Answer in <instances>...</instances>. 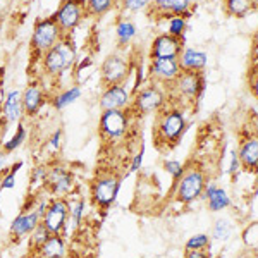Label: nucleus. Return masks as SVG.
Wrapping results in <instances>:
<instances>
[{
  "instance_id": "1",
  "label": "nucleus",
  "mask_w": 258,
  "mask_h": 258,
  "mask_svg": "<svg viewBox=\"0 0 258 258\" xmlns=\"http://www.w3.org/2000/svg\"><path fill=\"white\" fill-rule=\"evenodd\" d=\"M155 127H153V140L160 152H167L177 147L182 135L186 131V114L179 105H165L160 112H157Z\"/></svg>"
},
{
  "instance_id": "18",
  "label": "nucleus",
  "mask_w": 258,
  "mask_h": 258,
  "mask_svg": "<svg viewBox=\"0 0 258 258\" xmlns=\"http://www.w3.org/2000/svg\"><path fill=\"white\" fill-rule=\"evenodd\" d=\"M21 100H23L24 114L28 117H35L45 103V91L40 85H30L21 93Z\"/></svg>"
},
{
  "instance_id": "6",
  "label": "nucleus",
  "mask_w": 258,
  "mask_h": 258,
  "mask_svg": "<svg viewBox=\"0 0 258 258\" xmlns=\"http://www.w3.org/2000/svg\"><path fill=\"white\" fill-rule=\"evenodd\" d=\"M165 105H167V93H165L164 86L152 81L145 88L136 91L135 98H131L129 110L131 114L148 115L160 112Z\"/></svg>"
},
{
  "instance_id": "20",
  "label": "nucleus",
  "mask_w": 258,
  "mask_h": 258,
  "mask_svg": "<svg viewBox=\"0 0 258 258\" xmlns=\"http://www.w3.org/2000/svg\"><path fill=\"white\" fill-rule=\"evenodd\" d=\"M177 62L181 66V71L203 73V69L207 68V53L200 52L197 48H182Z\"/></svg>"
},
{
  "instance_id": "30",
  "label": "nucleus",
  "mask_w": 258,
  "mask_h": 258,
  "mask_svg": "<svg viewBox=\"0 0 258 258\" xmlns=\"http://www.w3.org/2000/svg\"><path fill=\"white\" fill-rule=\"evenodd\" d=\"M85 209H86V202L83 198L76 200L73 205H69V219L73 220L74 229H78L81 226L83 217H85Z\"/></svg>"
},
{
  "instance_id": "37",
  "label": "nucleus",
  "mask_w": 258,
  "mask_h": 258,
  "mask_svg": "<svg viewBox=\"0 0 258 258\" xmlns=\"http://www.w3.org/2000/svg\"><path fill=\"white\" fill-rule=\"evenodd\" d=\"M152 0H124L122 2V9L126 12H138L145 7L150 6Z\"/></svg>"
},
{
  "instance_id": "25",
  "label": "nucleus",
  "mask_w": 258,
  "mask_h": 258,
  "mask_svg": "<svg viewBox=\"0 0 258 258\" xmlns=\"http://www.w3.org/2000/svg\"><path fill=\"white\" fill-rule=\"evenodd\" d=\"M80 97H81V88H80V86H71V88L62 90L60 93L53 98L52 105H53V109H55V110H62V109H66L68 105H71V103L78 102Z\"/></svg>"
},
{
  "instance_id": "9",
  "label": "nucleus",
  "mask_w": 258,
  "mask_h": 258,
  "mask_svg": "<svg viewBox=\"0 0 258 258\" xmlns=\"http://www.w3.org/2000/svg\"><path fill=\"white\" fill-rule=\"evenodd\" d=\"M129 73H131V66L127 57L122 53H110L100 66V81L103 88L112 85H124Z\"/></svg>"
},
{
  "instance_id": "34",
  "label": "nucleus",
  "mask_w": 258,
  "mask_h": 258,
  "mask_svg": "<svg viewBox=\"0 0 258 258\" xmlns=\"http://www.w3.org/2000/svg\"><path fill=\"white\" fill-rule=\"evenodd\" d=\"M164 169L167 170V174H170V177L174 179V182L179 181V177L184 172V165L179 160H165L164 162Z\"/></svg>"
},
{
  "instance_id": "17",
  "label": "nucleus",
  "mask_w": 258,
  "mask_h": 258,
  "mask_svg": "<svg viewBox=\"0 0 258 258\" xmlns=\"http://www.w3.org/2000/svg\"><path fill=\"white\" fill-rule=\"evenodd\" d=\"M41 222V217L38 215V212L35 209L33 210H23L21 214L12 220L11 229H9V236L12 241H19L26 236H30L35 227Z\"/></svg>"
},
{
  "instance_id": "42",
  "label": "nucleus",
  "mask_w": 258,
  "mask_h": 258,
  "mask_svg": "<svg viewBox=\"0 0 258 258\" xmlns=\"http://www.w3.org/2000/svg\"><path fill=\"white\" fill-rule=\"evenodd\" d=\"M238 165H239V157H238V153H232V160H231V174H234V172H236V169H238Z\"/></svg>"
},
{
  "instance_id": "33",
  "label": "nucleus",
  "mask_w": 258,
  "mask_h": 258,
  "mask_svg": "<svg viewBox=\"0 0 258 258\" xmlns=\"http://www.w3.org/2000/svg\"><path fill=\"white\" fill-rule=\"evenodd\" d=\"M186 31V18L184 16H172L169 18V35L182 38Z\"/></svg>"
},
{
  "instance_id": "15",
  "label": "nucleus",
  "mask_w": 258,
  "mask_h": 258,
  "mask_svg": "<svg viewBox=\"0 0 258 258\" xmlns=\"http://www.w3.org/2000/svg\"><path fill=\"white\" fill-rule=\"evenodd\" d=\"M131 105V93L126 85H112L103 88L100 95V109L102 110H126Z\"/></svg>"
},
{
  "instance_id": "35",
  "label": "nucleus",
  "mask_w": 258,
  "mask_h": 258,
  "mask_svg": "<svg viewBox=\"0 0 258 258\" xmlns=\"http://www.w3.org/2000/svg\"><path fill=\"white\" fill-rule=\"evenodd\" d=\"M210 244V238L207 234H197L188 239L186 249H207Z\"/></svg>"
},
{
  "instance_id": "11",
  "label": "nucleus",
  "mask_w": 258,
  "mask_h": 258,
  "mask_svg": "<svg viewBox=\"0 0 258 258\" xmlns=\"http://www.w3.org/2000/svg\"><path fill=\"white\" fill-rule=\"evenodd\" d=\"M55 21L64 35H69L81 24L86 18V2L85 0H64L59 11L55 12Z\"/></svg>"
},
{
  "instance_id": "8",
  "label": "nucleus",
  "mask_w": 258,
  "mask_h": 258,
  "mask_svg": "<svg viewBox=\"0 0 258 258\" xmlns=\"http://www.w3.org/2000/svg\"><path fill=\"white\" fill-rule=\"evenodd\" d=\"M207 188V177L202 169H184L182 176L176 182V195L174 198L179 203H191L198 200Z\"/></svg>"
},
{
  "instance_id": "26",
  "label": "nucleus",
  "mask_w": 258,
  "mask_h": 258,
  "mask_svg": "<svg viewBox=\"0 0 258 258\" xmlns=\"http://www.w3.org/2000/svg\"><path fill=\"white\" fill-rule=\"evenodd\" d=\"M115 4L117 0H86V18H102Z\"/></svg>"
},
{
  "instance_id": "2",
  "label": "nucleus",
  "mask_w": 258,
  "mask_h": 258,
  "mask_svg": "<svg viewBox=\"0 0 258 258\" xmlns=\"http://www.w3.org/2000/svg\"><path fill=\"white\" fill-rule=\"evenodd\" d=\"M120 182H122V174L117 170L100 169L95 172L93 179L90 181V198L100 214L105 215L115 203L120 191Z\"/></svg>"
},
{
  "instance_id": "5",
  "label": "nucleus",
  "mask_w": 258,
  "mask_h": 258,
  "mask_svg": "<svg viewBox=\"0 0 258 258\" xmlns=\"http://www.w3.org/2000/svg\"><path fill=\"white\" fill-rule=\"evenodd\" d=\"M131 127V110H102L98 135L103 143H115L127 135Z\"/></svg>"
},
{
  "instance_id": "24",
  "label": "nucleus",
  "mask_w": 258,
  "mask_h": 258,
  "mask_svg": "<svg viewBox=\"0 0 258 258\" xmlns=\"http://www.w3.org/2000/svg\"><path fill=\"white\" fill-rule=\"evenodd\" d=\"M136 33V24L133 23V21L129 19H120L117 23V26H115V36H117V45L120 48L127 47L129 43H131L133 40H135Z\"/></svg>"
},
{
  "instance_id": "32",
  "label": "nucleus",
  "mask_w": 258,
  "mask_h": 258,
  "mask_svg": "<svg viewBox=\"0 0 258 258\" xmlns=\"http://www.w3.org/2000/svg\"><path fill=\"white\" fill-rule=\"evenodd\" d=\"M232 234V224L229 222L226 219H220L215 222L214 226V232H212V236H214V239H219V241H226L229 239V236Z\"/></svg>"
},
{
  "instance_id": "4",
  "label": "nucleus",
  "mask_w": 258,
  "mask_h": 258,
  "mask_svg": "<svg viewBox=\"0 0 258 258\" xmlns=\"http://www.w3.org/2000/svg\"><path fill=\"white\" fill-rule=\"evenodd\" d=\"M64 36V33L59 28L55 21V16L36 21L35 28H33V35L30 41V50L33 62L40 60L45 52H48L55 43H59Z\"/></svg>"
},
{
  "instance_id": "21",
  "label": "nucleus",
  "mask_w": 258,
  "mask_h": 258,
  "mask_svg": "<svg viewBox=\"0 0 258 258\" xmlns=\"http://www.w3.org/2000/svg\"><path fill=\"white\" fill-rule=\"evenodd\" d=\"M4 117H6L7 122H21V117H23L24 110H23V100H21V91L14 90L9 91L6 102H4L2 107Z\"/></svg>"
},
{
  "instance_id": "14",
  "label": "nucleus",
  "mask_w": 258,
  "mask_h": 258,
  "mask_svg": "<svg viewBox=\"0 0 258 258\" xmlns=\"http://www.w3.org/2000/svg\"><path fill=\"white\" fill-rule=\"evenodd\" d=\"M182 48H184L182 38L164 33L157 36L150 45V59H179Z\"/></svg>"
},
{
  "instance_id": "23",
  "label": "nucleus",
  "mask_w": 258,
  "mask_h": 258,
  "mask_svg": "<svg viewBox=\"0 0 258 258\" xmlns=\"http://www.w3.org/2000/svg\"><path fill=\"white\" fill-rule=\"evenodd\" d=\"M205 198L209 200V209L212 212H220L224 209H227L231 205V200H229L227 193L222 188H217L215 184H209L203 191Z\"/></svg>"
},
{
  "instance_id": "36",
  "label": "nucleus",
  "mask_w": 258,
  "mask_h": 258,
  "mask_svg": "<svg viewBox=\"0 0 258 258\" xmlns=\"http://www.w3.org/2000/svg\"><path fill=\"white\" fill-rule=\"evenodd\" d=\"M47 172H48V167L45 165H36L31 172V184L33 186H45V181H47Z\"/></svg>"
},
{
  "instance_id": "39",
  "label": "nucleus",
  "mask_w": 258,
  "mask_h": 258,
  "mask_svg": "<svg viewBox=\"0 0 258 258\" xmlns=\"http://www.w3.org/2000/svg\"><path fill=\"white\" fill-rule=\"evenodd\" d=\"M60 140H62V129H57L55 133L52 135V138H50L48 141V145H50V148L53 150V152H59L60 150Z\"/></svg>"
},
{
  "instance_id": "43",
  "label": "nucleus",
  "mask_w": 258,
  "mask_h": 258,
  "mask_svg": "<svg viewBox=\"0 0 258 258\" xmlns=\"http://www.w3.org/2000/svg\"><path fill=\"white\" fill-rule=\"evenodd\" d=\"M4 160H6V153H4L2 148H0V169H2V165H4Z\"/></svg>"
},
{
  "instance_id": "38",
  "label": "nucleus",
  "mask_w": 258,
  "mask_h": 258,
  "mask_svg": "<svg viewBox=\"0 0 258 258\" xmlns=\"http://www.w3.org/2000/svg\"><path fill=\"white\" fill-rule=\"evenodd\" d=\"M143 155H145V147L141 145L140 152L136 153L135 157H133V162H131V167H129V172H136V170H140L141 162H143Z\"/></svg>"
},
{
  "instance_id": "44",
  "label": "nucleus",
  "mask_w": 258,
  "mask_h": 258,
  "mask_svg": "<svg viewBox=\"0 0 258 258\" xmlns=\"http://www.w3.org/2000/svg\"><path fill=\"white\" fill-rule=\"evenodd\" d=\"M251 2H253V6H256V7H258V0H251Z\"/></svg>"
},
{
  "instance_id": "28",
  "label": "nucleus",
  "mask_w": 258,
  "mask_h": 258,
  "mask_svg": "<svg viewBox=\"0 0 258 258\" xmlns=\"http://www.w3.org/2000/svg\"><path fill=\"white\" fill-rule=\"evenodd\" d=\"M24 141H26V127H24L23 122H19L18 129H16V133H14V136H12L9 141L2 143V152L6 153V155H9V153H12L14 150H18L21 145L24 143Z\"/></svg>"
},
{
  "instance_id": "45",
  "label": "nucleus",
  "mask_w": 258,
  "mask_h": 258,
  "mask_svg": "<svg viewBox=\"0 0 258 258\" xmlns=\"http://www.w3.org/2000/svg\"><path fill=\"white\" fill-rule=\"evenodd\" d=\"M81 258H88V256H81Z\"/></svg>"
},
{
  "instance_id": "12",
  "label": "nucleus",
  "mask_w": 258,
  "mask_h": 258,
  "mask_svg": "<svg viewBox=\"0 0 258 258\" xmlns=\"http://www.w3.org/2000/svg\"><path fill=\"white\" fill-rule=\"evenodd\" d=\"M69 220V200L68 198H52L41 219L43 226L50 234H64Z\"/></svg>"
},
{
  "instance_id": "7",
  "label": "nucleus",
  "mask_w": 258,
  "mask_h": 258,
  "mask_svg": "<svg viewBox=\"0 0 258 258\" xmlns=\"http://www.w3.org/2000/svg\"><path fill=\"white\" fill-rule=\"evenodd\" d=\"M205 90V78L203 73H195V71H181L177 80L169 86V91L172 95L174 102H195L202 97Z\"/></svg>"
},
{
  "instance_id": "27",
  "label": "nucleus",
  "mask_w": 258,
  "mask_h": 258,
  "mask_svg": "<svg viewBox=\"0 0 258 258\" xmlns=\"http://www.w3.org/2000/svg\"><path fill=\"white\" fill-rule=\"evenodd\" d=\"M253 7L251 0H224V9L232 18H244Z\"/></svg>"
},
{
  "instance_id": "22",
  "label": "nucleus",
  "mask_w": 258,
  "mask_h": 258,
  "mask_svg": "<svg viewBox=\"0 0 258 258\" xmlns=\"http://www.w3.org/2000/svg\"><path fill=\"white\" fill-rule=\"evenodd\" d=\"M41 258H66L68 256V248L62 234H50L45 244L40 248Z\"/></svg>"
},
{
  "instance_id": "19",
  "label": "nucleus",
  "mask_w": 258,
  "mask_h": 258,
  "mask_svg": "<svg viewBox=\"0 0 258 258\" xmlns=\"http://www.w3.org/2000/svg\"><path fill=\"white\" fill-rule=\"evenodd\" d=\"M239 164L248 170L258 169V135L246 136L239 145Z\"/></svg>"
},
{
  "instance_id": "16",
  "label": "nucleus",
  "mask_w": 258,
  "mask_h": 258,
  "mask_svg": "<svg viewBox=\"0 0 258 258\" xmlns=\"http://www.w3.org/2000/svg\"><path fill=\"white\" fill-rule=\"evenodd\" d=\"M191 0H152L148 6V16L153 18H172V16H188Z\"/></svg>"
},
{
  "instance_id": "31",
  "label": "nucleus",
  "mask_w": 258,
  "mask_h": 258,
  "mask_svg": "<svg viewBox=\"0 0 258 258\" xmlns=\"http://www.w3.org/2000/svg\"><path fill=\"white\" fill-rule=\"evenodd\" d=\"M23 162H16L12 167L7 170L6 174L2 176V179H0V191H6V189H12L16 186V176H18V172L21 169H23Z\"/></svg>"
},
{
  "instance_id": "41",
  "label": "nucleus",
  "mask_w": 258,
  "mask_h": 258,
  "mask_svg": "<svg viewBox=\"0 0 258 258\" xmlns=\"http://www.w3.org/2000/svg\"><path fill=\"white\" fill-rule=\"evenodd\" d=\"M249 90H251L253 97L258 100V69L251 74V78H249Z\"/></svg>"
},
{
  "instance_id": "40",
  "label": "nucleus",
  "mask_w": 258,
  "mask_h": 258,
  "mask_svg": "<svg viewBox=\"0 0 258 258\" xmlns=\"http://www.w3.org/2000/svg\"><path fill=\"white\" fill-rule=\"evenodd\" d=\"M184 258H210L207 249H186Z\"/></svg>"
},
{
  "instance_id": "10",
  "label": "nucleus",
  "mask_w": 258,
  "mask_h": 258,
  "mask_svg": "<svg viewBox=\"0 0 258 258\" xmlns=\"http://www.w3.org/2000/svg\"><path fill=\"white\" fill-rule=\"evenodd\" d=\"M74 188V176L73 172L62 164H53L48 167L45 189L53 198H68Z\"/></svg>"
},
{
  "instance_id": "3",
  "label": "nucleus",
  "mask_w": 258,
  "mask_h": 258,
  "mask_svg": "<svg viewBox=\"0 0 258 258\" xmlns=\"http://www.w3.org/2000/svg\"><path fill=\"white\" fill-rule=\"evenodd\" d=\"M76 59V48L74 43L69 41V35H64L59 43H55L48 52H45L40 59L41 73L48 78L60 76Z\"/></svg>"
},
{
  "instance_id": "13",
  "label": "nucleus",
  "mask_w": 258,
  "mask_h": 258,
  "mask_svg": "<svg viewBox=\"0 0 258 258\" xmlns=\"http://www.w3.org/2000/svg\"><path fill=\"white\" fill-rule=\"evenodd\" d=\"M150 80L157 85L170 86L181 74L177 59H150Z\"/></svg>"
},
{
  "instance_id": "29",
  "label": "nucleus",
  "mask_w": 258,
  "mask_h": 258,
  "mask_svg": "<svg viewBox=\"0 0 258 258\" xmlns=\"http://www.w3.org/2000/svg\"><path fill=\"white\" fill-rule=\"evenodd\" d=\"M48 236H50L48 229L43 226V222H40L38 226L35 227V231L30 234V249L31 251L38 253L40 248L45 244V241L48 239Z\"/></svg>"
}]
</instances>
